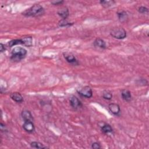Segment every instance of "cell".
<instances>
[{"label":"cell","mask_w":149,"mask_h":149,"mask_svg":"<svg viewBox=\"0 0 149 149\" xmlns=\"http://www.w3.org/2000/svg\"><path fill=\"white\" fill-rule=\"evenodd\" d=\"M45 13L44 8L40 4H34L23 11L22 14L26 17H40Z\"/></svg>","instance_id":"1"},{"label":"cell","mask_w":149,"mask_h":149,"mask_svg":"<svg viewBox=\"0 0 149 149\" xmlns=\"http://www.w3.org/2000/svg\"><path fill=\"white\" fill-rule=\"evenodd\" d=\"M27 55V50L21 47H16L11 52V60L13 62H19L24 59Z\"/></svg>","instance_id":"2"},{"label":"cell","mask_w":149,"mask_h":149,"mask_svg":"<svg viewBox=\"0 0 149 149\" xmlns=\"http://www.w3.org/2000/svg\"><path fill=\"white\" fill-rule=\"evenodd\" d=\"M110 35L115 39L122 40L126 38L127 36V33L126 30L123 28H117L111 30Z\"/></svg>","instance_id":"3"},{"label":"cell","mask_w":149,"mask_h":149,"mask_svg":"<svg viewBox=\"0 0 149 149\" xmlns=\"http://www.w3.org/2000/svg\"><path fill=\"white\" fill-rule=\"evenodd\" d=\"M78 94L83 97L90 99L93 96V91L90 87L88 86H84L79 90L77 91Z\"/></svg>","instance_id":"4"},{"label":"cell","mask_w":149,"mask_h":149,"mask_svg":"<svg viewBox=\"0 0 149 149\" xmlns=\"http://www.w3.org/2000/svg\"><path fill=\"white\" fill-rule=\"evenodd\" d=\"M63 55L64 58L66 60V61L73 65H78L79 62L78 60H77L76 57H74V55L71 53V52H65L63 53Z\"/></svg>","instance_id":"5"},{"label":"cell","mask_w":149,"mask_h":149,"mask_svg":"<svg viewBox=\"0 0 149 149\" xmlns=\"http://www.w3.org/2000/svg\"><path fill=\"white\" fill-rule=\"evenodd\" d=\"M23 128L25 131L29 134H32L34 132L35 126L33 122L31 121H24V123L23 124Z\"/></svg>","instance_id":"6"},{"label":"cell","mask_w":149,"mask_h":149,"mask_svg":"<svg viewBox=\"0 0 149 149\" xmlns=\"http://www.w3.org/2000/svg\"><path fill=\"white\" fill-rule=\"evenodd\" d=\"M108 108L112 114L114 115L118 116L121 113L120 106L118 104L115 103H111L108 105Z\"/></svg>","instance_id":"7"},{"label":"cell","mask_w":149,"mask_h":149,"mask_svg":"<svg viewBox=\"0 0 149 149\" xmlns=\"http://www.w3.org/2000/svg\"><path fill=\"white\" fill-rule=\"evenodd\" d=\"M69 103L71 107L74 109L81 108L82 107L81 101L76 96L71 97L69 99Z\"/></svg>","instance_id":"8"},{"label":"cell","mask_w":149,"mask_h":149,"mask_svg":"<svg viewBox=\"0 0 149 149\" xmlns=\"http://www.w3.org/2000/svg\"><path fill=\"white\" fill-rule=\"evenodd\" d=\"M10 97L12 100H13L16 103H21L23 101V98L22 96L18 92H13L11 93Z\"/></svg>","instance_id":"9"},{"label":"cell","mask_w":149,"mask_h":149,"mask_svg":"<svg viewBox=\"0 0 149 149\" xmlns=\"http://www.w3.org/2000/svg\"><path fill=\"white\" fill-rule=\"evenodd\" d=\"M122 98L123 100L129 102L132 100V95L130 91L127 89H123L121 91Z\"/></svg>","instance_id":"10"},{"label":"cell","mask_w":149,"mask_h":149,"mask_svg":"<svg viewBox=\"0 0 149 149\" xmlns=\"http://www.w3.org/2000/svg\"><path fill=\"white\" fill-rule=\"evenodd\" d=\"M57 13L60 16L62 17V19H66L67 17L69 15V9L66 7L59 9L57 12Z\"/></svg>","instance_id":"11"},{"label":"cell","mask_w":149,"mask_h":149,"mask_svg":"<svg viewBox=\"0 0 149 149\" xmlns=\"http://www.w3.org/2000/svg\"><path fill=\"white\" fill-rule=\"evenodd\" d=\"M21 115H22V117L23 119L24 120V121H33V116L30 112L28 110H26V109L23 110L22 112Z\"/></svg>","instance_id":"12"},{"label":"cell","mask_w":149,"mask_h":149,"mask_svg":"<svg viewBox=\"0 0 149 149\" xmlns=\"http://www.w3.org/2000/svg\"><path fill=\"white\" fill-rule=\"evenodd\" d=\"M93 44H94V46L95 47H99V48H100L102 49H105L107 48L105 42H104V40H103L100 38L96 39L95 40Z\"/></svg>","instance_id":"13"},{"label":"cell","mask_w":149,"mask_h":149,"mask_svg":"<svg viewBox=\"0 0 149 149\" xmlns=\"http://www.w3.org/2000/svg\"><path fill=\"white\" fill-rule=\"evenodd\" d=\"M101 130L103 133L107 134L113 132V129L111 127V126L110 125L107 124V123H104V125L101 126Z\"/></svg>","instance_id":"14"},{"label":"cell","mask_w":149,"mask_h":149,"mask_svg":"<svg viewBox=\"0 0 149 149\" xmlns=\"http://www.w3.org/2000/svg\"><path fill=\"white\" fill-rule=\"evenodd\" d=\"M118 19L121 22H125L128 19V15L125 11H122L117 13Z\"/></svg>","instance_id":"15"},{"label":"cell","mask_w":149,"mask_h":149,"mask_svg":"<svg viewBox=\"0 0 149 149\" xmlns=\"http://www.w3.org/2000/svg\"><path fill=\"white\" fill-rule=\"evenodd\" d=\"M8 45L9 47H12L16 46V45H24V42H23V40L22 39H15V40H12L10 42H9Z\"/></svg>","instance_id":"16"},{"label":"cell","mask_w":149,"mask_h":149,"mask_svg":"<svg viewBox=\"0 0 149 149\" xmlns=\"http://www.w3.org/2000/svg\"><path fill=\"white\" fill-rule=\"evenodd\" d=\"M30 147L34 148H40V149L48 148L47 146H45L44 144L38 142H32L30 143Z\"/></svg>","instance_id":"17"},{"label":"cell","mask_w":149,"mask_h":149,"mask_svg":"<svg viewBox=\"0 0 149 149\" xmlns=\"http://www.w3.org/2000/svg\"><path fill=\"white\" fill-rule=\"evenodd\" d=\"M24 42V46L31 47L33 44V39L32 37H25L22 39Z\"/></svg>","instance_id":"18"},{"label":"cell","mask_w":149,"mask_h":149,"mask_svg":"<svg viewBox=\"0 0 149 149\" xmlns=\"http://www.w3.org/2000/svg\"><path fill=\"white\" fill-rule=\"evenodd\" d=\"M74 24V23L69 22L66 19H61L58 22V26L60 27H69L71 26Z\"/></svg>","instance_id":"19"},{"label":"cell","mask_w":149,"mask_h":149,"mask_svg":"<svg viewBox=\"0 0 149 149\" xmlns=\"http://www.w3.org/2000/svg\"><path fill=\"white\" fill-rule=\"evenodd\" d=\"M100 3L103 7L107 8L114 5L115 2L114 1H103L102 0V1H100Z\"/></svg>","instance_id":"20"},{"label":"cell","mask_w":149,"mask_h":149,"mask_svg":"<svg viewBox=\"0 0 149 149\" xmlns=\"http://www.w3.org/2000/svg\"><path fill=\"white\" fill-rule=\"evenodd\" d=\"M103 98L107 100H110L113 98V95L109 91H104L103 94Z\"/></svg>","instance_id":"21"},{"label":"cell","mask_w":149,"mask_h":149,"mask_svg":"<svg viewBox=\"0 0 149 149\" xmlns=\"http://www.w3.org/2000/svg\"><path fill=\"white\" fill-rule=\"evenodd\" d=\"M138 12L140 13H148V9L147 8H146V7L142 6L138 8Z\"/></svg>","instance_id":"22"},{"label":"cell","mask_w":149,"mask_h":149,"mask_svg":"<svg viewBox=\"0 0 149 149\" xmlns=\"http://www.w3.org/2000/svg\"><path fill=\"white\" fill-rule=\"evenodd\" d=\"M101 147L100 143L98 142H94L91 144V148L93 149H100Z\"/></svg>","instance_id":"23"},{"label":"cell","mask_w":149,"mask_h":149,"mask_svg":"<svg viewBox=\"0 0 149 149\" xmlns=\"http://www.w3.org/2000/svg\"><path fill=\"white\" fill-rule=\"evenodd\" d=\"M51 3L54 5H60L64 3V1H51Z\"/></svg>","instance_id":"24"},{"label":"cell","mask_w":149,"mask_h":149,"mask_svg":"<svg viewBox=\"0 0 149 149\" xmlns=\"http://www.w3.org/2000/svg\"><path fill=\"white\" fill-rule=\"evenodd\" d=\"M7 50V47L5 44H3V43L0 44V51L1 52H3Z\"/></svg>","instance_id":"25"}]
</instances>
